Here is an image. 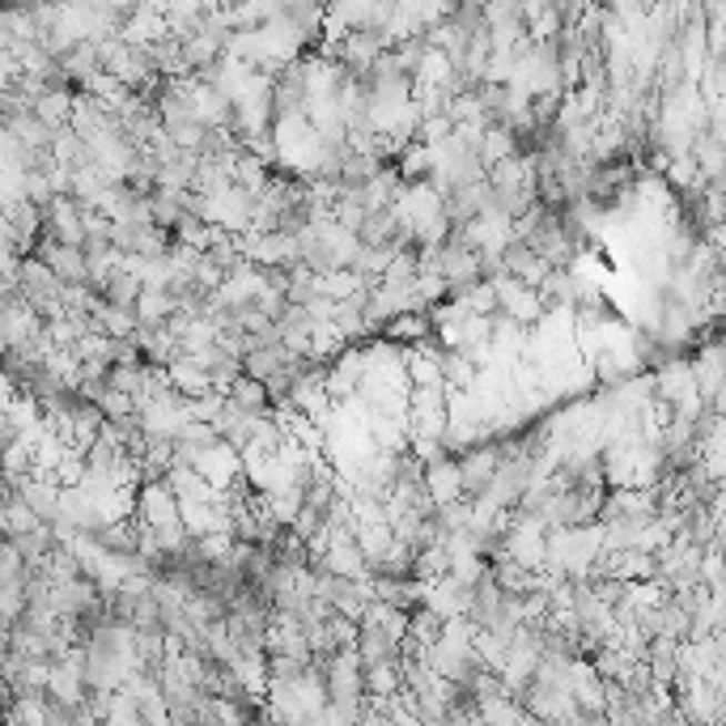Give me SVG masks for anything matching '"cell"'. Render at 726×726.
I'll return each instance as SVG.
<instances>
[{
  "label": "cell",
  "mask_w": 726,
  "mask_h": 726,
  "mask_svg": "<svg viewBox=\"0 0 726 726\" xmlns=\"http://www.w3.org/2000/svg\"><path fill=\"white\" fill-rule=\"evenodd\" d=\"M353 651L362 663H383V658H395L400 654V642L391 637L387 629H379V625H357V642H353Z\"/></svg>",
  "instance_id": "obj_3"
},
{
  "label": "cell",
  "mask_w": 726,
  "mask_h": 726,
  "mask_svg": "<svg viewBox=\"0 0 726 726\" xmlns=\"http://www.w3.org/2000/svg\"><path fill=\"white\" fill-rule=\"evenodd\" d=\"M225 400H234V404L246 409V412H268V409H272L264 379H251V374H239V379L230 383V395H225Z\"/></svg>",
  "instance_id": "obj_4"
},
{
  "label": "cell",
  "mask_w": 726,
  "mask_h": 726,
  "mask_svg": "<svg viewBox=\"0 0 726 726\" xmlns=\"http://www.w3.org/2000/svg\"><path fill=\"white\" fill-rule=\"evenodd\" d=\"M39 260L51 268V276H56L60 285H81V281L90 276V268H85V251H81L77 242H60L48 234L43 251H39Z\"/></svg>",
  "instance_id": "obj_1"
},
{
  "label": "cell",
  "mask_w": 726,
  "mask_h": 726,
  "mask_svg": "<svg viewBox=\"0 0 726 726\" xmlns=\"http://www.w3.org/2000/svg\"><path fill=\"white\" fill-rule=\"evenodd\" d=\"M94 290L102 293L111 306H123V311H132V302L141 298V290H145V285H141L137 276H128V272H111V276H107L102 285H94Z\"/></svg>",
  "instance_id": "obj_5"
},
{
  "label": "cell",
  "mask_w": 726,
  "mask_h": 726,
  "mask_svg": "<svg viewBox=\"0 0 726 726\" xmlns=\"http://www.w3.org/2000/svg\"><path fill=\"white\" fill-rule=\"evenodd\" d=\"M460 463V488L463 497H481L484 488H488V481H493V472H497V463H502V446H472Z\"/></svg>",
  "instance_id": "obj_2"
}]
</instances>
